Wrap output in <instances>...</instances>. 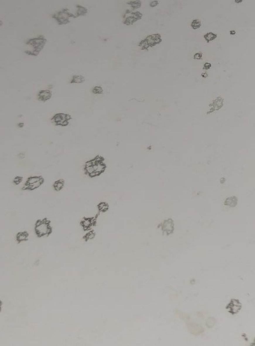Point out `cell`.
Returning <instances> with one entry per match:
<instances>
[{"instance_id": "8992f818", "label": "cell", "mask_w": 255, "mask_h": 346, "mask_svg": "<svg viewBox=\"0 0 255 346\" xmlns=\"http://www.w3.org/2000/svg\"><path fill=\"white\" fill-rule=\"evenodd\" d=\"M72 17L73 15L70 13L68 9H64L54 14L52 17L57 20L59 25H65L69 23L70 18Z\"/></svg>"}, {"instance_id": "e0dca14e", "label": "cell", "mask_w": 255, "mask_h": 346, "mask_svg": "<svg viewBox=\"0 0 255 346\" xmlns=\"http://www.w3.org/2000/svg\"><path fill=\"white\" fill-rule=\"evenodd\" d=\"M22 180H23V178L22 177L18 176V177H16L14 178V180H13V182L16 184H19L22 181Z\"/></svg>"}, {"instance_id": "7c38bea8", "label": "cell", "mask_w": 255, "mask_h": 346, "mask_svg": "<svg viewBox=\"0 0 255 346\" xmlns=\"http://www.w3.org/2000/svg\"><path fill=\"white\" fill-rule=\"evenodd\" d=\"M28 238V234L26 232H20L18 234L17 240L19 241H23L26 240Z\"/></svg>"}, {"instance_id": "9a60e30c", "label": "cell", "mask_w": 255, "mask_h": 346, "mask_svg": "<svg viewBox=\"0 0 255 346\" xmlns=\"http://www.w3.org/2000/svg\"><path fill=\"white\" fill-rule=\"evenodd\" d=\"M92 219H85L82 222V224L83 227H88L92 225Z\"/></svg>"}, {"instance_id": "2e32d148", "label": "cell", "mask_w": 255, "mask_h": 346, "mask_svg": "<svg viewBox=\"0 0 255 346\" xmlns=\"http://www.w3.org/2000/svg\"><path fill=\"white\" fill-rule=\"evenodd\" d=\"M92 92L93 94H101L103 93V90L102 89V87L99 86H95L94 88H93Z\"/></svg>"}, {"instance_id": "6da1fadb", "label": "cell", "mask_w": 255, "mask_h": 346, "mask_svg": "<svg viewBox=\"0 0 255 346\" xmlns=\"http://www.w3.org/2000/svg\"><path fill=\"white\" fill-rule=\"evenodd\" d=\"M105 169L103 158L100 156L95 157L86 162L84 167L85 172L90 177L99 176Z\"/></svg>"}, {"instance_id": "9c48e42d", "label": "cell", "mask_w": 255, "mask_h": 346, "mask_svg": "<svg viewBox=\"0 0 255 346\" xmlns=\"http://www.w3.org/2000/svg\"><path fill=\"white\" fill-rule=\"evenodd\" d=\"M85 81V77L81 75H75L72 77L70 80V83L71 84H79L82 83Z\"/></svg>"}, {"instance_id": "52a82bcc", "label": "cell", "mask_w": 255, "mask_h": 346, "mask_svg": "<svg viewBox=\"0 0 255 346\" xmlns=\"http://www.w3.org/2000/svg\"><path fill=\"white\" fill-rule=\"evenodd\" d=\"M161 41V39L160 38V36L159 34H156V35H153L152 36H150L148 37L144 41H142L141 44H143L141 46L143 47H143L145 46H146V45H147L148 47L153 46L155 45L158 43H160Z\"/></svg>"}, {"instance_id": "30bf717a", "label": "cell", "mask_w": 255, "mask_h": 346, "mask_svg": "<svg viewBox=\"0 0 255 346\" xmlns=\"http://www.w3.org/2000/svg\"><path fill=\"white\" fill-rule=\"evenodd\" d=\"M64 186V181L63 179H60L57 180L53 184V188L55 191H59L62 190Z\"/></svg>"}, {"instance_id": "44dd1931", "label": "cell", "mask_w": 255, "mask_h": 346, "mask_svg": "<svg viewBox=\"0 0 255 346\" xmlns=\"http://www.w3.org/2000/svg\"><path fill=\"white\" fill-rule=\"evenodd\" d=\"M230 34H231V35H235V34H236V32H235V31L232 30V31H231L230 32Z\"/></svg>"}, {"instance_id": "7a4b0ae2", "label": "cell", "mask_w": 255, "mask_h": 346, "mask_svg": "<svg viewBox=\"0 0 255 346\" xmlns=\"http://www.w3.org/2000/svg\"><path fill=\"white\" fill-rule=\"evenodd\" d=\"M46 41V39L43 36L29 40L26 43V44L34 47L33 51L29 54H32V55H37L38 54H39L40 51L43 48L44 46L45 45Z\"/></svg>"}, {"instance_id": "8fae6325", "label": "cell", "mask_w": 255, "mask_h": 346, "mask_svg": "<svg viewBox=\"0 0 255 346\" xmlns=\"http://www.w3.org/2000/svg\"><path fill=\"white\" fill-rule=\"evenodd\" d=\"M217 37H218L217 34L215 33L212 32H209L207 33L206 34H205L203 36L204 39L206 41L207 43H209L210 41H212L213 40H215Z\"/></svg>"}, {"instance_id": "277c9868", "label": "cell", "mask_w": 255, "mask_h": 346, "mask_svg": "<svg viewBox=\"0 0 255 346\" xmlns=\"http://www.w3.org/2000/svg\"><path fill=\"white\" fill-rule=\"evenodd\" d=\"M71 119L72 117L69 114L57 113L52 117L51 120L56 126L66 127L69 125Z\"/></svg>"}, {"instance_id": "d6986e66", "label": "cell", "mask_w": 255, "mask_h": 346, "mask_svg": "<svg viewBox=\"0 0 255 346\" xmlns=\"http://www.w3.org/2000/svg\"><path fill=\"white\" fill-rule=\"evenodd\" d=\"M211 66H212V64L210 63H206L203 65V68L204 70H209V68H211Z\"/></svg>"}, {"instance_id": "4fadbf2b", "label": "cell", "mask_w": 255, "mask_h": 346, "mask_svg": "<svg viewBox=\"0 0 255 346\" xmlns=\"http://www.w3.org/2000/svg\"><path fill=\"white\" fill-rule=\"evenodd\" d=\"M201 26V21L198 20V19L194 20L191 23V27H192V28L195 30L199 28Z\"/></svg>"}, {"instance_id": "ac0fdd59", "label": "cell", "mask_w": 255, "mask_h": 346, "mask_svg": "<svg viewBox=\"0 0 255 346\" xmlns=\"http://www.w3.org/2000/svg\"><path fill=\"white\" fill-rule=\"evenodd\" d=\"M203 57V54L201 53H197L195 54L194 56V58L195 60H201Z\"/></svg>"}, {"instance_id": "3957f363", "label": "cell", "mask_w": 255, "mask_h": 346, "mask_svg": "<svg viewBox=\"0 0 255 346\" xmlns=\"http://www.w3.org/2000/svg\"><path fill=\"white\" fill-rule=\"evenodd\" d=\"M44 182V179L42 176H32L27 180L23 189L25 190H34L40 187Z\"/></svg>"}, {"instance_id": "5bb4252c", "label": "cell", "mask_w": 255, "mask_h": 346, "mask_svg": "<svg viewBox=\"0 0 255 346\" xmlns=\"http://www.w3.org/2000/svg\"><path fill=\"white\" fill-rule=\"evenodd\" d=\"M79 8H78V11L77 12V16L83 15H85V14H86L87 13V10L86 8H85L83 7H82L81 6H79Z\"/></svg>"}, {"instance_id": "ffe728a7", "label": "cell", "mask_w": 255, "mask_h": 346, "mask_svg": "<svg viewBox=\"0 0 255 346\" xmlns=\"http://www.w3.org/2000/svg\"><path fill=\"white\" fill-rule=\"evenodd\" d=\"M201 75H202V77H204V78H205V77H207V76H208V74H207L206 73H203V74H201Z\"/></svg>"}, {"instance_id": "5b68a950", "label": "cell", "mask_w": 255, "mask_h": 346, "mask_svg": "<svg viewBox=\"0 0 255 346\" xmlns=\"http://www.w3.org/2000/svg\"><path fill=\"white\" fill-rule=\"evenodd\" d=\"M35 230L38 236H44L48 234L51 231L49 222L46 219L38 221L36 224Z\"/></svg>"}, {"instance_id": "ba28073f", "label": "cell", "mask_w": 255, "mask_h": 346, "mask_svg": "<svg viewBox=\"0 0 255 346\" xmlns=\"http://www.w3.org/2000/svg\"><path fill=\"white\" fill-rule=\"evenodd\" d=\"M52 96V91L49 90H41L38 94V99L43 102H46V101L50 99Z\"/></svg>"}]
</instances>
